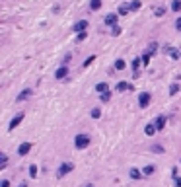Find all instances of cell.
<instances>
[{
  "label": "cell",
  "instance_id": "1",
  "mask_svg": "<svg viewBox=\"0 0 181 187\" xmlns=\"http://www.w3.org/2000/svg\"><path fill=\"white\" fill-rule=\"evenodd\" d=\"M90 142H92V138H90L88 135H76V138H74V146H76L78 150H82V148H88Z\"/></svg>",
  "mask_w": 181,
  "mask_h": 187
},
{
  "label": "cell",
  "instance_id": "2",
  "mask_svg": "<svg viewBox=\"0 0 181 187\" xmlns=\"http://www.w3.org/2000/svg\"><path fill=\"white\" fill-rule=\"evenodd\" d=\"M150 99H152L150 94H148V92H142L140 95H138V105L144 109V107H148V105H150Z\"/></svg>",
  "mask_w": 181,
  "mask_h": 187
},
{
  "label": "cell",
  "instance_id": "3",
  "mask_svg": "<svg viewBox=\"0 0 181 187\" xmlns=\"http://www.w3.org/2000/svg\"><path fill=\"white\" fill-rule=\"evenodd\" d=\"M72 170H74V164H70V162H65V164H61V166H58V178H62V175L70 174Z\"/></svg>",
  "mask_w": 181,
  "mask_h": 187
},
{
  "label": "cell",
  "instance_id": "4",
  "mask_svg": "<svg viewBox=\"0 0 181 187\" xmlns=\"http://www.w3.org/2000/svg\"><path fill=\"white\" fill-rule=\"evenodd\" d=\"M22 121H24V113H18V115H16L12 121H10V125H8V131H14V129H16V127H18Z\"/></svg>",
  "mask_w": 181,
  "mask_h": 187
},
{
  "label": "cell",
  "instance_id": "5",
  "mask_svg": "<svg viewBox=\"0 0 181 187\" xmlns=\"http://www.w3.org/2000/svg\"><path fill=\"white\" fill-rule=\"evenodd\" d=\"M31 150V142H24V144H20V148H18V156H25Z\"/></svg>",
  "mask_w": 181,
  "mask_h": 187
},
{
  "label": "cell",
  "instance_id": "6",
  "mask_svg": "<svg viewBox=\"0 0 181 187\" xmlns=\"http://www.w3.org/2000/svg\"><path fill=\"white\" fill-rule=\"evenodd\" d=\"M117 18H119V14H107V16H105V24L111 25V28H115V25H117Z\"/></svg>",
  "mask_w": 181,
  "mask_h": 187
},
{
  "label": "cell",
  "instance_id": "7",
  "mask_svg": "<svg viewBox=\"0 0 181 187\" xmlns=\"http://www.w3.org/2000/svg\"><path fill=\"white\" fill-rule=\"evenodd\" d=\"M154 125H156V129H158V131H162L164 127H166V115H158V117H156V121H154Z\"/></svg>",
  "mask_w": 181,
  "mask_h": 187
},
{
  "label": "cell",
  "instance_id": "8",
  "mask_svg": "<svg viewBox=\"0 0 181 187\" xmlns=\"http://www.w3.org/2000/svg\"><path fill=\"white\" fill-rule=\"evenodd\" d=\"M66 74H68V66L66 65H62L58 70L55 72V78H58V80H62V78H66Z\"/></svg>",
  "mask_w": 181,
  "mask_h": 187
},
{
  "label": "cell",
  "instance_id": "9",
  "mask_svg": "<svg viewBox=\"0 0 181 187\" xmlns=\"http://www.w3.org/2000/svg\"><path fill=\"white\" fill-rule=\"evenodd\" d=\"M95 92H99V94L109 92V84H107V82H99L98 86H95Z\"/></svg>",
  "mask_w": 181,
  "mask_h": 187
},
{
  "label": "cell",
  "instance_id": "10",
  "mask_svg": "<svg viewBox=\"0 0 181 187\" xmlns=\"http://www.w3.org/2000/svg\"><path fill=\"white\" fill-rule=\"evenodd\" d=\"M129 12H131V4H121L119 10H117V14H119V16H127Z\"/></svg>",
  "mask_w": 181,
  "mask_h": 187
},
{
  "label": "cell",
  "instance_id": "11",
  "mask_svg": "<svg viewBox=\"0 0 181 187\" xmlns=\"http://www.w3.org/2000/svg\"><path fill=\"white\" fill-rule=\"evenodd\" d=\"M129 175H131V179H140V178H142L140 170H136V168H131V170H129Z\"/></svg>",
  "mask_w": 181,
  "mask_h": 187
},
{
  "label": "cell",
  "instance_id": "12",
  "mask_svg": "<svg viewBox=\"0 0 181 187\" xmlns=\"http://www.w3.org/2000/svg\"><path fill=\"white\" fill-rule=\"evenodd\" d=\"M86 28H88V22H86V20H80V22L76 24V28H74V29L82 33V31H86Z\"/></svg>",
  "mask_w": 181,
  "mask_h": 187
},
{
  "label": "cell",
  "instance_id": "13",
  "mask_svg": "<svg viewBox=\"0 0 181 187\" xmlns=\"http://www.w3.org/2000/svg\"><path fill=\"white\" fill-rule=\"evenodd\" d=\"M125 90H132V86L127 82H117V92H125Z\"/></svg>",
  "mask_w": 181,
  "mask_h": 187
},
{
  "label": "cell",
  "instance_id": "14",
  "mask_svg": "<svg viewBox=\"0 0 181 187\" xmlns=\"http://www.w3.org/2000/svg\"><path fill=\"white\" fill-rule=\"evenodd\" d=\"M29 95H31V90H24V92L20 94L18 98H16V101H24V99H28Z\"/></svg>",
  "mask_w": 181,
  "mask_h": 187
},
{
  "label": "cell",
  "instance_id": "15",
  "mask_svg": "<svg viewBox=\"0 0 181 187\" xmlns=\"http://www.w3.org/2000/svg\"><path fill=\"white\" fill-rule=\"evenodd\" d=\"M156 131H158V129H156V125H154V123H150V125H146V129H144V133H146L148 137H152Z\"/></svg>",
  "mask_w": 181,
  "mask_h": 187
},
{
  "label": "cell",
  "instance_id": "16",
  "mask_svg": "<svg viewBox=\"0 0 181 187\" xmlns=\"http://www.w3.org/2000/svg\"><path fill=\"white\" fill-rule=\"evenodd\" d=\"M125 65H127V62L123 61V58H117V61H115V70H123Z\"/></svg>",
  "mask_w": 181,
  "mask_h": 187
},
{
  "label": "cell",
  "instance_id": "17",
  "mask_svg": "<svg viewBox=\"0 0 181 187\" xmlns=\"http://www.w3.org/2000/svg\"><path fill=\"white\" fill-rule=\"evenodd\" d=\"M90 8H92L94 12H95V10H99V8H102V0H92V2H90Z\"/></svg>",
  "mask_w": 181,
  "mask_h": 187
},
{
  "label": "cell",
  "instance_id": "18",
  "mask_svg": "<svg viewBox=\"0 0 181 187\" xmlns=\"http://www.w3.org/2000/svg\"><path fill=\"white\" fill-rule=\"evenodd\" d=\"M154 172H156V168H154V166L150 164V166H146V168L144 170H142V174H144V175H152Z\"/></svg>",
  "mask_w": 181,
  "mask_h": 187
},
{
  "label": "cell",
  "instance_id": "19",
  "mask_svg": "<svg viewBox=\"0 0 181 187\" xmlns=\"http://www.w3.org/2000/svg\"><path fill=\"white\" fill-rule=\"evenodd\" d=\"M90 115H92V119H99V117H102V109H99V107H94Z\"/></svg>",
  "mask_w": 181,
  "mask_h": 187
},
{
  "label": "cell",
  "instance_id": "20",
  "mask_svg": "<svg viewBox=\"0 0 181 187\" xmlns=\"http://www.w3.org/2000/svg\"><path fill=\"white\" fill-rule=\"evenodd\" d=\"M172 10H173V12H179V10H181V0H173V2H172Z\"/></svg>",
  "mask_w": 181,
  "mask_h": 187
},
{
  "label": "cell",
  "instance_id": "21",
  "mask_svg": "<svg viewBox=\"0 0 181 187\" xmlns=\"http://www.w3.org/2000/svg\"><path fill=\"white\" fill-rule=\"evenodd\" d=\"M99 99H102V103H107V101L111 99V92H105V94H102V95H99Z\"/></svg>",
  "mask_w": 181,
  "mask_h": 187
},
{
  "label": "cell",
  "instance_id": "22",
  "mask_svg": "<svg viewBox=\"0 0 181 187\" xmlns=\"http://www.w3.org/2000/svg\"><path fill=\"white\" fill-rule=\"evenodd\" d=\"M29 175H31V178H37V166L35 164L29 166Z\"/></svg>",
  "mask_w": 181,
  "mask_h": 187
},
{
  "label": "cell",
  "instance_id": "23",
  "mask_svg": "<svg viewBox=\"0 0 181 187\" xmlns=\"http://www.w3.org/2000/svg\"><path fill=\"white\" fill-rule=\"evenodd\" d=\"M154 14H156V16H164V14H166V8H164V6L154 8Z\"/></svg>",
  "mask_w": 181,
  "mask_h": 187
},
{
  "label": "cell",
  "instance_id": "24",
  "mask_svg": "<svg viewBox=\"0 0 181 187\" xmlns=\"http://www.w3.org/2000/svg\"><path fill=\"white\" fill-rule=\"evenodd\" d=\"M6 164H8V156H6V154H2V160H0V170L6 168Z\"/></svg>",
  "mask_w": 181,
  "mask_h": 187
},
{
  "label": "cell",
  "instance_id": "25",
  "mask_svg": "<svg viewBox=\"0 0 181 187\" xmlns=\"http://www.w3.org/2000/svg\"><path fill=\"white\" fill-rule=\"evenodd\" d=\"M177 92H179V84H172V86H169V94L173 95V94H177Z\"/></svg>",
  "mask_w": 181,
  "mask_h": 187
},
{
  "label": "cell",
  "instance_id": "26",
  "mask_svg": "<svg viewBox=\"0 0 181 187\" xmlns=\"http://www.w3.org/2000/svg\"><path fill=\"white\" fill-rule=\"evenodd\" d=\"M152 152L162 154V152H164V146H160V144H154V146H152Z\"/></svg>",
  "mask_w": 181,
  "mask_h": 187
},
{
  "label": "cell",
  "instance_id": "27",
  "mask_svg": "<svg viewBox=\"0 0 181 187\" xmlns=\"http://www.w3.org/2000/svg\"><path fill=\"white\" fill-rule=\"evenodd\" d=\"M111 35H113V37L121 35V28H119V25H115V28H111Z\"/></svg>",
  "mask_w": 181,
  "mask_h": 187
},
{
  "label": "cell",
  "instance_id": "28",
  "mask_svg": "<svg viewBox=\"0 0 181 187\" xmlns=\"http://www.w3.org/2000/svg\"><path fill=\"white\" fill-rule=\"evenodd\" d=\"M156 51H158V45H156V43H152V45H150V49H148L146 53H148V55L152 57V55H154V53H156Z\"/></svg>",
  "mask_w": 181,
  "mask_h": 187
},
{
  "label": "cell",
  "instance_id": "29",
  "mask_svg": "<svg viewBox=\"0 0 181 187\" xmlns=\"http://www.w3.org/2000/svg\"><path fill=\"white\" fill-rule=\"evenodd\" d=\"M140 8V0H132L131 2V10H138Z\"/></svg>",
  "mask_w": 181,
  "mask_h": 187
},
{
  "label": "cell",
  "instance_id": "30",
  "mask_svg": "<svg viewBox=\"0 0 181 187\" xmlns=\"http://www.w3.org/2000/svg\"><path fill=\"white\" fill-rule=\"evenodd\" d=\"M94 61H95V55H92V57H88L86 61H84V66H90V65H92Z\"/></svg>",
  "mask_w": 181,
  "mask_h": 187
},
{
  "label": "cell",
  "instance_id": "31",
  "mask_svg": "<svg viewBox=\"0 0 181 187\" xmlns=\"http://www.w3.org/2000/svg\"><path fill=\"white\" fill-rule=\"evenodd\" d=\"M138 66H140V58H135V61H132V70H138Z\"/></svg>",
  "mask_w": 181,
  "mask_h": 187
},
{
  "label": "cell",
  "instance_id": "32",
  "mask_svg": "<svg viewBox=\"0 0 181 187\" xmlns=\"http://www.w3.org/2000/svg\"><path fill=\"white\" fill-rule=\"evenodd\" d=\"M168 53H169V55H172V58H177V57H179V53L175 51V49H172V47H169V49H168Z\"/></svg>",
  "mask_w": 181,
  "mask_h": 187
},
{
  "label": "cell",
  "instance_id": "33",
  "mask_svg": "<svg viewBox=\"0 0 181 187\" xmlns=\"http://www.w3.org/2000/svg\"><path fill=\"white\" fill-rule=\"evenodd\" d=\"M148 61H150V55L144 53V55H142V65H148Z\"/></svg>",
  "mask_w": 181,
  "mask_h": 187
},
{
  "label": "cell",
  "instance_id": "34",
  "mask_svg": "<svg viewBox=\"0 0 181 187\" xmlns=\"http://www.w3.org/2000/svg\"><path fill=\"white\" fill-rule=\"evenodd\" d=\"M86 37H88V33H86V31H82V33H78V37H76V39H78V41H84Z\"/></svg>",
  "mask_w": 181,
  "mask_h": 187
},
{
  "label": "cell",
  "instance_id": "35",
  "mask_svg": "<svg viewBox=\"0 0 181 187\" xmlns=\"http://www.w3.org/2000/svg\"><path fill=\"white\" fill-rule=\"evenodd\" d=\"M0 187H10V181L8 179H2V181H0Z\"/></svg>",
  "mask_w": 181,
  "mask_h": 187
},
{
  "label": "cell",
  "instance_id": "36",
  "mask_svg": "<svg viewBox=\"0 0 181 187\" xmlns=\"http://www.w3.org/2000/svg\"><path fill=\"white\" fill-rule=\"evenodd\" d=\"M172 178H173V181H175V179H177V170H175V168L172 170Z\"/></svg>",
  "mask_w": 181,
  "mask_h": 187
},
{
  "label": "cell",
  "instance_id": "37",
  "mask_svg": "<svg viewBox=\"0 0 181 187\" xmlns=\"http://www.w3.org/2000/svg\"><path fill=\"white\" fill-rule=\"evenodd\" d=\"M175 28H177V29H181V16L177 18V22H175Z\"/></svg>",
  "mask_w": 181,
  "mask_h": 187
},
{
  "label": "cell",
  "instance_id": "38",
  "mask_svg": "<svg viewBox=\"0 0 181 187\" xmlns=\"http://www.w3.org/2000/svg\"><path fill=\"white\" fill-rule=\"evenodd\" d=\"M175 187H181V178H177V179H175Z\"/></svg>",
  "mask_w": 181,
  "mask_h": 187
},
{
  "label": "cell",
  "instance_id": "39",
  "mask_svg": "<svg viewBox=\"0 0 181 187\" xmlns=\"http://www.w3.org/2000/svg\"><path fill=\"white\" fill-rule=\"evenodd\" d=\"M18 187H28V181H22V183H20Z\"/></svg>",
  "mask_w": 181,
  "mask_h": 187
},
{
  "label": "cell",
  "instance_id": "40",
  "mask_svg": "<svg viewBox=\"0 0 181 187\" xmlns=\"http://www.w3.org/2000/svg\"><path fill=\"white\" fill-rule=\"evenodd\" d=\"M86 187H94V185H92V183H90V185H86Z\"/></svg>",
  "mask_w": 181,
  "mask_h": 187
}]
</instances>
